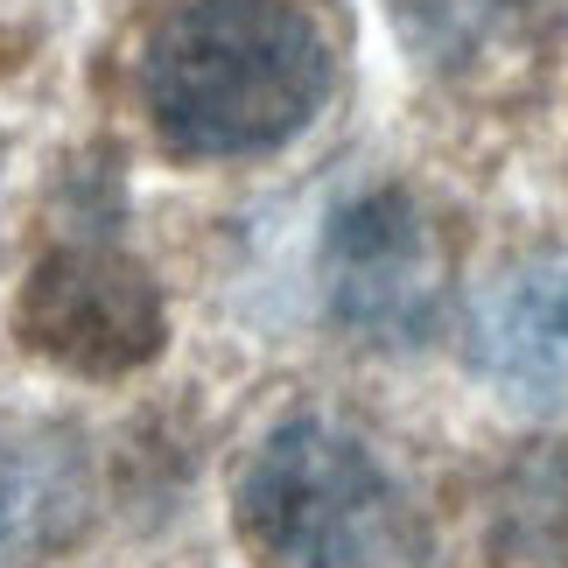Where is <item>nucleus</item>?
Wrapping results in <instances>:
<instances>
[{
  "label": "nucleus",
  "instance_id": "obj_3",
  "mask_svg": "<svg viewBox=\"0 0 568 568\" xmlns=\"http://www.w3.org/2000/svg\"><path fill=\"white\" fill-rule=\"evenodd\" d=\"M323 302L352 337L407 352L443 331L449 246L414 190H365L323 232Z\"/></svg>",
  "mask_w": 568,
  "mask_h": 568
},
{
  "label": "nucleus",
  "instance_id": "obj_1",
  "mask_svg": "<svg viewBox=\"0 0 568 568\" xmlns=\"http://www.w3.org/2000/svg\"><path fill=\"white\" fill-rule=\"evenodd\" d=\"M331 99V36L295 0H176L141 50V105L190 162L274 155Z\"/></svg>",
  "mask_w": 568,
  "mask_h": 568
},
{
  "label": "nucleus",
  "instance_id": "obj_4",
  "mask_svg": "<svg viewBox=\"0 0 568 568\" xmlns=\"http://www.w3.org/2000/svg\"><path fill=\"white\" fill-rule=\"evenodd\" d=\"M14 337L36 358L63 365L84 379H120L141 373L162 352L169 316L148 267H134L113 246H57L36 260L14 295Z\"/></svg>",
  "mask_w": 568,
  "mask_h": 568
},
{
  "label": "nucleus",
  "instance_id": "obj_7",
  "mask_svg": "<svg viewBox=\"0 0 568 568\" xmlns=\"http://www.w3.org/2000/svg\"><path fill=\"white\" fill-rule=\"evenodd\" d=\"M485 540L506 568H568V443H527L498 470Z\"/></svg>",
  "mask_w": 568,
  "mask_h": 568
},
{
  "label": "nucleus",
  "instance_id": "obj_2",
  "mask_svg": "<svg viewBox=\"0 0 568 568\" xmlns=\"http://www.w3.org/2000/svg\"><path fill=\"white\" fill-rule=\"evenodd\" d=\"M239 540L267 568H414V506L393 470L331 414H295L232 485Z\"/></svg>",
  "mask_w": 568,
  "mask_h": 568
},
{
  "label": "nucleus",
  "instance_id": "obj_6",
  "mask_svg": "<svg viewBox=\"0 0 568 568\" xmlns=\"http://www.w3.org/2000/svg\"><path fill=\"white\" fill-rule=\"evenodd\" d=\"M92 527V464L63 428H0V568H36Z\"/></svg>",
  "mask_w": 568,
  "mask_h": 568
},
{
  "label": "nucleus",
  "instance_id": "obj_5",
  "mask_svg": "<svg viewBox=\"0 0 568 568\" xmlns=\"http://www.w3.org/2000/svg\"><path fill=\"white\" fill-rule=\"evenodd\" d=\"M470 373L513 407H568V246L519 253L485 281L470 310Z\"/></svg>",
  "mask_w": 568,
  "mask_h": 568
},
{
  "label": "nucleus",
  "instance_id": "obj_8",
  "mask_svg": "<svg viewBox=\"0 0 568 568\" xmlns=\"http://www.w3.org/2000/svg\"><path fill=\"white\" fill-rule=\"evenodd\" d=\"M540 8L548 0H393V21L435 71H485L527 50Z\"/></svg>",
  "mask_w": 568,
  "mask_h": 568
}]
</instances>
